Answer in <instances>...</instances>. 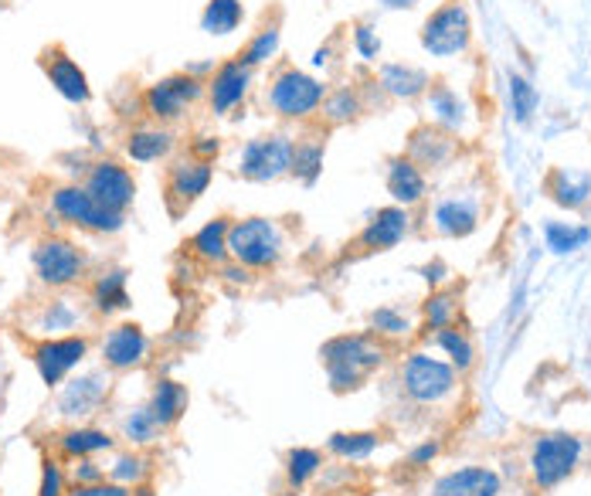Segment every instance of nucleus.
I'll return each instance as SVG.
<instances>
[{"label":"nucleus","mask_w":591,"mask_h":496,"mask_svg":"<svg viewBox=\"0 0 591 496\" xmlns=\"http://www.w3.org/2000/svg\"><path fill=\"white\" fill-rule=\"evenodd\" d=\"M327 92H330V86L320 75L306 72L293 62H283L272 69V75L266 82L262 109L283 123H309L320 116Z\"/></svg>","instance_id":"1"},{"label":"nucleus","mask_w":591,"mask_h":496,"mask_svg":"<svg viewBox=\"0 0 591 496\" xmlns=\"http://www.w3.org/2000/svg\"><path fill=\"white\" fill-rule=\"evenodd\" d=\"M387 361V347L374 334H336L320 347V364L333 395H350Z\"/></svg>","instance_id":"2"},{"label":"nucleus","mask_w":591,"mask_h":496,"mask_svg":"<svg viewBox=\"0 0 591 496\" xmlns=\"http://www.w3.org/2000/svg\"><path fill=\"white\" fill-rule=\"evenodd\" d=\"M286 256V228L269 214L235 218L229 232V259L251 272H272Z\"/></svg>","instance_id":"3"},{"label":"nucleus","mask_w":591,"mask_h":496,"mask_svg":"<svg viewBox=\"0 0 591 496\" xmlns=\"http://www.w3.org/2000/svg\"><path fill=\"white\" fill-rule=\"evenodd\" d=\"M293 140L296 136H290L283 129L259 133V136H251V140H245L238 150V160H235L238 177L248 184H275V181L290 177Z\"/></svg>","instance_id":"4"},{"label":"nucleus","mask_w":591,"mask_h":496,"mask_svg":"<svg viewBox=\"0 0 591 496\" xmlns=\"http://www.w3.org/2000/svg\"><path fill=\"white\" fill-rule=\"evenodd\" d=\"M581 456H584V443L571 432H547V435H538L530 446V480L538 489H554L565 483L578 466H581Z\"/></svg>","instance_id":"5"},{"label":"nucleus","mask_w":591,"mask_h":496,"mask_svg":"<svg viewBox=\"0 0 591 496\" xmlns=\"http://www.w3.org/2000/svg\"><path fill=\"white\" fill-rule=\"evenodd\" d=\"M48 204H51V214L59 218V222H65V225H72V228H82V232L116 235V232H123V225H126V214L102 208L82 184H59V187H51Z\"/></svg>","instance_id":"6"},{"label":"nucleus","mask_w":591,"mask_h":496,"mask_svg":"<svg viewBox=\"0 0 591 496\" xmlns=\"http://www.w3.org/2000/svg\"><path fill=\"white\" fill-rule=\"evenodd\" d=\"M402 392L415 401V405H442L445 398H453L459 388V371L453 364L439 361V357L415 350L402 361L398 371Z\"/></svg>","instance_id":"7"},{"label":"nucleus","mask_w":591,"mask_h":496,"mask_svg":"<svg viewBox=\"0 0 591 496\" xmlns=\"http://www.w3.org/2000/svg\"><path fill=\"white\" fill-rule=\"evenodd\" d=\"M421 51L432 54V59H456V54H466L472 45V17L463 0H445L439 4L426 24L418 32Z\"/></svg>","instance_id":"8"},{"label":"nucleus","mask_w":591,"mask_h":496,"mask_svg":"<svg viewBox=\"0 0 591 496\" xmlns=\"http://www.w3.org/2000/svg\"><path fill=\"white\" fill-rule=\"evenodd\" d=\"M201 99H205V78L181 69V72H171L153 82V86L144 92V109L153 123L171 126V123H181L187 116V109Z\"/></svg>","instance_id":"9"},{"label":"nucleus","mask_w":591,"mask_h":496,"mask_svg":"<svg viewBox=\"0 0 591 496\" xmlns=\"http://www.w3.org/2000/svg\"><path fill=\"white\" fill-rule=\"evenodd\" d=\"M32 265H35L38 283H45L48 289H69L82 280V275H86L89 259L72 238L51 235V238H41L35 245Z\"/></svg>","instance_id":"10"},{"label":"nucleus","mask_w":591,"mask_h":496,"mask_svg":"<svg viewBox=\"0 0 591 496\" xmlns=\"http://www.w3.org/2000/svg\"><path fill=\"white\" fill-rule=\"evenodd\" d=\"M256 89V72H251L242 59H224L214 65V72L205 82V102L211 109V116L224 120L235 109H242Z\"/></svg>","instance_id":"11"},{"label":"nucleus","mask_w":591,"mask_h":496,"mask_svg":"<svg viewBox=\"0 0 591 496\" xmlns=\"http://www.w3.org/2000/svg\"><path fill=\"white\" fill-rule=\"evenodd\" d=\"M82 187H86L102 208L120 211V214H126L133 208V201H136V177H133V171L126 168L123 160H112V157L93 160Z\"/></svg>","instance_id":"12"},{"label":"nucleus","mask_w":591,"mask_h":496,"mask_svg":"<svg viewBox=\"0 0 591 496\" xmlns=\"http://www.w3.org/2000/svg\"><path fill=\"white\" fill-rule=\"evenodd\" d=\"M89 357V340L82 334L69 337H45L32 347V361L38 368V377L48 388H59V384Z\"/></svg>","instance_id":"13"},{"label":"nucleus","mask_w":591,"mask_h":496,"mask_svg":"<svg viewBox=\"0 0 591 496\" xmlns=\"http://www.w3.org/2000/svg\"><path fill=\"white\" fill-rule=\"evenodd\" d=\"M211 181H214V163L197 160L190 153L177 157L171 168H167V204H171L174 214L187 211L190 204H197L208 195Z\"/></svg>","instance_id":"14"},{"label":"nucleus","mask_w":591,"mask_h":496,"mask_svg":"<svg viewBox=\"0 0 591 496\" xmlns=\"http://www.w3.org/2000/svg\"><path fill=\"white\" fill-rule=\"evenodd\" d=\"M408 232H411V211L402 204H387L371 214V222L354 238V248L360 256L391 252V248H398L408 238Z\"/></svg>","instance_id":"15"},{"label":"nucleus","mask_w":591,"mask_h":496,"mask_svg":"<svg viewBox=\"0 0 591 496\" xmlns=\"http://www.w3.org/2000/svg\"><path fill=\"white\" fill-rule=\"evenodd\" d=\"M41 72L51 82V89L59 92L65 102L86 106L93 99V86H89L86 69H82L62 45H51V48L41 51Z\"/></svg>","instance_id":"16"},{"label":"nucleus","mask_w":591,"mask_h":496,"mask_svg":"<svg viewBox=\"0 0 591 496\" xmlns=\"http://www.w3.org/2000/svg\"><path fill=\"white\" fill-rule=\"evenodd\" d=\"M459 153V140H456V133H448L435 123H421L411 129L408 136V150L405 157H411L421 171H442L453 163V157Z\"/></svg>","instance_id":"17"},{"label":"nucleus","mask_w":591,"mask_h":496,"mask_svg":"<svg viewBox=\"0 0 591 496\" xmlns=\"http://www.w3.org/2000/svg\"><path fill=\"white\" fill-rule=\"evenodd\" d=\"M150 337L144 334L139 323H116L102 337V361L109 371H133L147 361Z\"/></svg>","instance_id":"18"},{"label":"nucleus","mask_w":591,"mask_h":496,"mask_svg":"<svg viewBox=\"0 0 591 496\" xmlns=\"http://www.w3.org/2000/svg\"><path fill=\"white\" fill-rule=\"evenodd\" d=\"M384 187H387V195H391L394 204H402V208L411 211L415 204L426 201V195H429V177H426V171H421L411 157L398 153V157L387 160Z\"/></svg>","instance_id":"19"},{"label":"nucleus","mask_w":591,"mask_h":496,"mask_svg":"<svg viewBox=\"0 0 591 496\" xmlns=\"http://www.w3.org/2000/svg\"><path fill=\"white\" fill-rule=\"evenodd\" d=\"M480 198L472 195H453V198H442L435 208H432V225L439 235L445 238H466L480 228Z\"/></svg>","instance_id":"20"},{"label":"nucleus","mask_w":591,"mask_h":496,"mask_svg":"<svg viewBox=\"0 0 591 496\" xmlns=\"http://www.w3.org/2000/svg\"><path fill=\"white\" fill-rule=\"evenodd\" d=\"M177 147V136L171 126H163V123H139L126 133V157L133 163H157V160H167L174 153Z\"/></svg>","instance_id":"21"},{"label":"nucleus","mask_w":591,"mask_h":496,"mask_svg":"<svg viewBox=\"0 0 591 496\" xmlns=\"http://www.w3.org/2000/svg\"><path fill=\"white\" fill-rule=\"evenodd\" d=\"M109 395V377L106 374H82V377H72L65 388H62V398H59V411L65 419H86L93 411L106 401Z\"/></svg>","instance_id":"22"},{"label":"nucleus","mask_w":591,"mask_h":496,"mask_svg":"<svg viewBox=\"0 0 591 496\" xmlns=\"http://www.w3.org/2000/svg\"><path fill=\"white\" fill-rule=\"evenodd\" d=\"M374 86L391 96V99H402V102H411V99H421L432 86V75L418 65H405V62H387L378 69V78Z\"/></svg>","instance_id":"23"},{"label":"nucleus","mask_w":591,"mask_h":496,"mask_svg":"<svg viewBox=\"0 0 591 496\" xmlns=\"http://www.w3.org/2000/svg\"><path fill=\"white\" fill-rule=\"evenodd\" d=\"M500 473L490 466H463V470L445 473L432 496H500Z\"/></svg>","instance_id":"24"},{"label":"nucleus","mask_w":591,"mask_h":496,"mask_svg":"<svg viewBox=\"0 0 591 496\" xmlns=\"http://www.w3.org/2000/svg\"><path fill=\"white\" fill-rule=\"evenodd\" d=\"M232 222H235V218H229V214H218V218H211V222H205L187 241L190 256L208 262V265H224V262H229V232H232Z\"/></svg>","instance_id":"25"},{"label":"nucleus","mask_w":591,"mask_h":496,"mask_svg":"<svg viewBox=\"0 0 591 496\" xmlns=\"http://www.w3.org/2000/svg\"><path fill=\"white\" fill-rule=\"evenodd\" d=\"M547 195L554 204L581 211L591 201V171H571V168H554L544 181Z\"/></svg>","instance_id":"26"},{"label":"nucleus","mask_w":591,"mask_h":496,"mask_svg":"<svg viewBox=\"0 0 591 496\" xmlns=\"http://www.w3.org/2000/svg\"><path fill=\"white\" fill-rule=\"evenodd\" d=\"M187 405H190V392H187V384L174 381V377H160L153 384V392H150V411H153V419L160 422V429H174L184 416H187Z\"/></svg>","instance_id":"27"},{"label":"nucleus","mask_w":591,"mask_h":496,"mask_svg":"<svg viewBox=\"0 0 591 496\" xmlns=\"http://www.w3.org/2000/svg\"><path fill=\"white\" fill-rule=\"evenodd\" d=\"M364 113H368V99H364L360 86H336V89H330L327 99H323L320 123H323L327 129H336V126L357 123Z\"/></svg>","instance_id":"28"},{"label":"nucleus","mask_w":591,"mask_h":496,"mask_svg":"<svg viewBox=\"0 0 591 496\" xmlns=\"http://www.w3.org/2000/svg\"><path fill=\"white\" fill-rule=\"evenodd\" d=\"M426 106L432 113V123L448 129V133H459L469 120V109H466L463 96L453 86H445V82H432L429 92H426Z\"/></svg>","instance_id":"29"},{"label":"nucleus","mask_w":591,"mask_h":496,"mask_svg":"<svg viewBox=\"0 0 591 496\" xmlns=\"http://www.w3.org/2000/svg\"><path fill=\"white\" fill-rule=\"evenodd\" d=\"M54 446H59V456L62 459H93L99 452H109L116 446V438L102 429H93V425H75V429H65L59 438H54Z\"/></svg>","instance_id":"30"},{"label":"nucleus","mask_w":591,"mask_h":496,"mask_svg":"<svg viewBox=\"0 0 591 496\" xmlns=\"http://www.w3.org/2000/svg\"><path fill=\"white\" fill-rule=\"evenodd\" d=\"M279 48H283V24L266 21V24L256 27V32H251V38L242 45V51L235 54V59H242L251 72H259V69H269L279 59Z\"/></svg>","instance_id":"31"},{"label":"nucleus","mask_w":591,"mask_h":496,"mask_svg":"<svg viewBox=\"0 0 591 496\" xmlns=\"http://www.w3.org/2000/svg\"><path fill=\"white\" fill-rule=\"evenodd\" d=\"M384 446V435L374 429H350V432H333L327 438V456L341 462H364L371 459Z\"/></svg>","instance_id":"32"},{"label":"nucleus","mask_w":591,"mask_h":496,"mask_svg":"<svg viewBox=\"0 0 591 496\" xmlns=\"http://www.w3.org/2000/svg\"><path fill=\"white\" fill-rule=\"evenodd\" d=\"M126 280H130V275H126L123 269L102 272L99 280L93 283V289H89L93 310H96V313H106V317L130 310V286H126Z\"/></svg>","instance_id":"33"},{"label":"nucleus","mask_w":591,"mask_h":496,"mask_svg":"<svg viewBox=\"0 0 591 496\" xmlns=\"http://www.w3.org/2000/svg\"><path fill=\"white\" fill-rule=\"evenodd\" d=\"M323 163H327V144L317 140V136H296L290 177H296L303 187H313L323 177Z\"/></svg>","instance_id":"34"},{"label":"nucleus","mask_w":591,"mask_h":496,"mask_svg":"<svg viewBox=\"0 0 591 496\" xmlns=\"http://www.w3.org/2000/svg\"><path fill=\"white\" fill-rule=\"evenodd\" d=\"M327 466V456L323 449L317 446H293L283 459V470H286V486L290 489H306L313 483Z\"/></svg>","instance_id":"35"},{"label":"nucleus","mask_w":591,"mask_h":496,"mask_svg":"<svg viewBox=\"0 0 591 496\" xmlns=\"http://www.w3.org/2000/svg\"><path fill=\"white\" fill-rule=\"evenodd\" d=\"M245 24L242 0H208L201 11V32L211 38H229Z\"/></svg>","instance_id":"36"},{"label":"nucleus","mask_w":591,"mask_h":496,"mask_svg":"<svg viewBox=\"0 0 591 496\" xmlns=\"http://www.w3.org/2000/svg\"><path fill=\"white\" fill-rule=\"evenodd\" d=\"M429 344L439 347V350L448 357V364H453L456 371H469V368L476 364V344L469 340L466 330H459L456 323L445 326V330H435V334H429Z\"/></svg>","instance_id":"37"},{"label":"nucleus","mask_w":591,"mask_h":496,"mask_svg":"<svg viewBox=\"0 0 591 496\" xmlns=\"http://www.w3.org/2000/svg\"><path fill=\"white\" fill-rule=\"evenodd\" d=\"M78 326V310L72 307V299H48L38 313V334L45 337H69Z\"/></svg>","instance_id":"38"},{"label":"nucleus","mask_w":591,"mask_h":496,"mask_svg":"<svg viewBox=\"0 0 591 496\" xmlns=\"http://www.w3.org/2000/svg\"><path fill=\"white\" fill-rule=\"evenodd\" d=\"M544 241L554 256H571L578 248L591 241V228L584 225H565V222H547L544 225Z\"/></svg>","instance_id":"39"},{"label":"nucleus","mask_w":591,"mask_h":496,"mask_svg":"<svg viewBox=\"0 0 591 496\" xmlns=\"http://www.w3.org/2000/svg\"><path fill=\"white\" fill-rule=\"evenodd\" d=\"M541 106V92L530 78H524L520 72H510V113L520 126H527L533 120Z\"/></svg>","instance_id":"40"},{"label":"nucleus","mask_w":591,"mask_h":496,"mask_svg":"<svg viewBox=\"0 0 591 496\" xmlns=\"http://www.w3.org/2000/svg\"><path fill=\"white\" fill-rule=\"evenodd\" d=\"M109 480L112 483H123V486H139V483H147V476H150V459L144 456V452H123V456H116L112 459V466H109Z\"/></svg>","instance_id":"41"},{"label":"nucleus","mask_w":591,"mask_h":496,"mask_svg":"<svg viewBox=\"0 0 591 496\" xmlns=\"http://www.w3.org/2000/svg\"><path fill=\"white\" fill-rule=\"evenodd\" d=\"M160 422L153 419V411L150 408H136L130 411V416L123 419V438H130L133 446H150L160 438Z\"/></svg>","instance_id":"42"},{"label":"nucleus","mask_w":591,"mask_h":496,"mask_svg":"<svg viewBox=\"0 0 591 496\" xmlns=\"http://www.w3.org/2000/svg\"><path fill=\"white\" fill-rule=\"evenodd\" d=\"M456 310H459V302L453 293H432L426 299V307H421V317H426V330H445V326H453L456 320Z\"/></svg>","instance_id":"43"},{"label":"nucleus","mask_w":591,"mask_h":496,"mask_svg":"<svg viewBox=\"0 0 591 496\" xmlns=\"http://www.w3.org/2000/svg\"><path fill=\"white\" fill-rule=\"evenodd\" d=\"M371 334L374 337H408L411 334V320L398 307H378L368 317Z\"/></svg>","instance_id":"44"},{"label":"nucleus","mask_w":591,"mask_h":496,"mask_svg":"<svg viewBox=\"0 0 591 496\" xmlns=\"http://www.w3.org/2000/svg\"><path fill=\"white\" fill-rule=\"evenodd\" d=\"M350 45H354V51H357V59H364V62H378V59H381V48H384L378 27L368 24V21H357V24L350 27Z\"/></svg>","instance_id":"45"},{"label":"nucleus","mask_w":591,"mask_h":496,"mask_svg":"<svg viewBox=\"0 0 591 496\" xmlns=\"http://www.w3.org/2000/svg\"><path fill=\"white\" fill-rule=\"evenodd\" d=\"M38 496H69V480L59 459L45 456L41 459V483H38Z\"/></svg>","instance_id":"46"},{"label":"nucleus","mask_w":591,"mask_h":496,"mask_svg":"<svg viewBox=\"0 0 591 496\" xmlns=\"http://www.w3.org/2000/svg\"><path fill=\"white\" fill-rule=\"evenodd\" d=\"M65 480H69V486H93V483L109 480V473L96 459H72V470L65 473Z\"/></svg>","instance_id":"47"},{"label":"nucleus","mask_w":591,"mask_h":496,"mask_svg":"<svg viewBox=\"0 0 591 496\" xmlns=\"http://www.w3.org/2000/svg\"><path fill=\"white\" fill-rule=\"evenodd\" d=\"M221 150H224V140H221L218 133H194L190 144H187V153H190V157L208 160V163H214V160L221 157Z\"/></svg>","instance_id":"48"},{"label":"nucleus","mask_w":591,"mask_h":496,"mask_svg":"<svg viewBox=\"0 0 591 496\" xmlns=\"http://www.w3.org/2000/svg\"><path fill=\"white\" fill-rule=\"evenodd\" d=\"M69 496H133V489L123 486V483L102 480V483H93V486H69Z\"/></svg>","instance_id":"49"},{"label":"nucleus","mask_w":591,"mask_h":496,"mask_svg":"<svg viewBox=\"0 0 591 496\" xmlns=\"http://www.w3.org/2000/svg\"><path fill=\"white\" fill-rule=\"evenodd\" d=\"M218 269H221V280H224V283H232V286H251V280H256V272L245 269V265H238L235 259H229V262L218 265Z\"/></svg>","instance_id":"50"},{"label":"nucleus","mask_w":591,"mask_h":496,"mask_svg":"<svg viewBox=\"0 0 591 496\" xmlns=\"http://www.w3.org/2000/svg\"><path fill=\"white\" fill-rule=\"evenodd\" d=\"M439 452H442V443H439V438H426V443L415 446V449L408 452V462L415 466V470H421V466H429Z\"/></svg>","instance_id":"51"},{"label":"nucleus","mask_w":591,"mask_h":496,"mask_svg":"<svg viewBox=\"0 0 591 496\" xmlns=\"http://www.w3.org/2000/svg\"><path fill=\"white\" fill-rule=\"evenodd\" d=\"M421 272H426V283H429V286H439V283L445 280V265H442V262H435V265H426Z\"/></svg>","instance_id":"52"},{"label":"nucleus","mask_w":591,"mask_h":496,"mask_svg":"<svg viewBox=\"0 0 591 496\" xmlns=\"http://www.w3.org/2000/svg\"><path fill=\"white\" fill-rule=\"evenodd\" d=\"M333 62V45H323L313 51V69H327Z\"/></svg>","instance_id":"53"},{"label":"nucleus","mask_w":591,"mask_h":496,"mask_svg":"<svg viewBox=\"0 0 591 496\" xmlns=\"http://www.w3.org/2000/svg\"><path fill=\"white\" fill-rule=\"evenodd\" d=\"M378 4H381L384 11H411L415 0H378Z\"/></svg>","instance_id":"54"},{"label":"nucleus","mask_w":591,"mask_h":496,"mask_svg":"<svg viewBox=\"0 0 591 496\" xmlns=\"http://www.w3.org/2000/svg\"><path fill=\"white\" fill-rule=\"evenodd\" d=\"M275 496H299V489H290V486H286L283 493H275Z\"/></svg>","instance_id":"55"}]
</instances>
